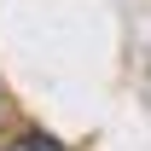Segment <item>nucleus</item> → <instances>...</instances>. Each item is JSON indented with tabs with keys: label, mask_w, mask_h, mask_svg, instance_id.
Returning <instances> with one entry per match:
<instances>
[{
	"label": "nucleus",
	"mask_w": 151,
	"mask_h": 151,
	"mask_svg": "<svg viewBox=\"0 0 151 151\" xmlns=\"http://www.w3.org/2000/svg\"><path fill=\"white\" fill-rule=\"evenodd\" d=\"M6 151H64L58 139H47V134H23V139H12Z\"/></svg>",
	"instance_id": "nucleus-1"
}]
</instances>
